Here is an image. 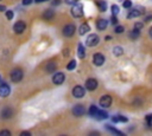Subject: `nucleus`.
<instances>
[{
	"instance_id": "obj_29",
	"label": "nucleus",
	"mask_w": 152,
	"mask_h": 136,
	"mask_svg": "<svg viewBox=\"0 0 152 136\" xmlns=\"http://www.w3.org/2000/svg\"><path fill=\"white\" fill-rule=\"evenodd\" d=\"M110 9H112V13H113V15H116L118 13H119V6L118 5H113L112 7H110Z\"/></svg>"
},
{
	"instance_id": "obj_17",
	"label": "nucleus",
	"mask_w": 152,
	"mask_h": 136,
	"mask_svg": "<svg viewBox=\"0 0 152 136\" xmlns=\"http://www.w3.org/2000/svg\"><path fill=\"white\" fill-rule=\"evenodd\" d=\"M57 69V64L53 61V60H51V61H49L48 64H46V66H45V70H46V72H53L55 70Z\"/></svg>"
},
{
	"instance_id": "obj_13",
	"label": "nucleus",
	"mask_w": 152,
	"mask_h": 136,
	"mask_svg": "<svg viewBox=\"0 0 152 136\" xmlns=\"http://www.w3.org/2000/svg\"><path fill=\"white\" fill-rule=\"evenodd\" d=\"M11 92V88L7 83H1L0 84V97H7Z\"/></svg>"
},
{
	"instance_id": "obj_11",
	"label": "nucleus",
	"mask_w": 152,
	"mask_h": 136,
	"mask_svg": "<svg viewBox=\"0 0 152 136\" xmlns=\"http://www.w3.org/2000/svg\"><path fill=\"white\" fill-rule=\"evenodd\" d=\"M97 88V80L95 78H88L86 80V89L88 91H94Z\"/></svg>"
},
{
	"instance_id": "obj_7",
	"label": "nucleus",
	"mask_w": 152,
	"mask_h": 136,
	"mask_svg": "<svg viewBox=\"0 0 152 136\" xmlns=\"http://www.w3.org/2000/svg\"><path fill=\"white\" fill-rule=\"evenodd\" d=\"M84 93H86V90H84V88L81 86V85H76V86L72 89V96H74L75 98H82V97L84 96Z\"/></svg>"
},
{
	"instance_id": "obj_25",
	"label": "nucleus",
	"mask_w": 152,
	"mask_h": 136,
	"mask_svg": "<svg viewBox=\"0 0 152 136\" xmlns=\"http://www.w3.org/2000/svg\"><path fill=\"white\" fill-rule=\"evenodd\" d=\"M106 128H107V130H109V131H110L112 134H115V135H120V136H122V135H124V134H122L121 131H119V130H116V129L112 128V127H110L109 124H107V125H106Z\"/></svg>"
},
{
	"instance_id": "obj_42",
	"label": "nucleus",
	"mask_w": 152,
	"mask_h": 136,
	"mask_svg": "<svg viewBox=\"0 0 152 136\" xmlns=\"http://www.w3.org/2000/svg\"><path fill=\"white\" fill-rule=\"evenodd\" d=\"M152 19V15H150V17H147L146 19H145V21H148V20H151Z\"/></svg>"
},
{
	"instance_id": "obj_45",
	"label": "nucleus",
	"mask_w": 152,
	"mask_h": 136,
	"mask_svg": "<svg viewBox=\"0 0 152 136\" xmlns=\"http://www.w3.org/2000/svg\"><path fill=\"white\" fill-rule=\"evenodd\" d=\"M0 1H1V0H0Z\"/></svg>"
},
{
	"instance_id": "obj_31",
	"label": "nucleus",
	"mask_w": 152,
	"mask_h": 136,
	"mask_svg": "<svg viewBox=\"0 0 152 136\" xmlns=\"http://www.w3.org/2000/svg\"><path fill=\"white\" fill-rule=\"evenodd\" d=\"M146 123H147V125L148 127H152V114H148L147 116H146Z\"/></svg>"
},
{
	"instance_id": "obj_30",
	"label": "nucleus",
	"mask_w": 152,
	"mask_h": 136,
	"mask_svg": "<svg viewBox=\"0 0 152 136\" xmlns=\"http://www.w3.org/2000/svg\"><path fill=\"white\" fill-rule=\"evenodd\" d=\"M122 6H124V8H131L132 7V1L131 0H124Z\"/></svg>"
},
{
	"instance_id": "obj_6",
	"label": "nucleus",
	"mask_w": 152,
	"mask_h": 136,
	"mask_svg": "<svg viewBox=\"0 0 152 136\" xmlns=\"http://www.w3.org/2000/svg\"><path fill=\"white\" fill-rule=\"evenodd\" d=\"M86 114V108L82 105V104H76L74 105L72 108V115L76 116V117H81Z\"/></svg>"
},
{
	"instance_id": "obj_37",
	"label": "nucleus",
	"mask_w": 152,
	"mask_h": 136,
	"mask_svg": "<svg viewBox=\"0 0 152 136\" xmlns=\"http://www.w3.org/2000/svg\"><path fill=\"white\" fill-rule=\"evenodd\" d=\"M112 24H118V19L115 18V15L112 17Z\"/></svg>"
},
{
	"instance_id": "obj_9",
	"label": "nucleus",
	"mask_w": 152,
	"mask_h": 136,
	"mask_svg": "<svg viewBox=\"0 0 152 136\" xmlns=\"http://www.w3.org/2000/svg\"><path fill=\"white\" fill-rule=\"evenodd\" d=\"M99 103L102 108H109L110 104H112V97L109 95H103V96H101Z\"/></svg>"
},
{
	"instance_id": "obj_5",
	"label": "nucleus",
	"mask_w": 152,
	"mask_h": 136,
	"mask_svg": "<svg viewBox=\"0 0 152 136\" xmlns=\"http://www.w3.org/2000/svg\"><path fill=\"white\" fill-rule=\"evenodd\" d=\"M76 32V26L74 24H66L63 27V35L64 37H72Z\"/></svg>"
},
{
	"instance_id": "obj_16",
	"label": "nucleus",
	"mask_w": 152,
	"mask_h": 136,
	"mask_svg": "<svg viewBox=\"0 0 152 136\" xmlns=\"http://www.w3.org/2000/svg\"><path fill=\"white\" fill-rule=\"evenodd\" d=\"M90 31V26L87 24V22H84V24H82L81 26H80V28H78V33H80V35H84L87 32H89Z\"/></svg>"
},
{
	"instance_id": "obj_19",
	"label": "nucleus",
	"mask_w": 152,
	"mask_h": 136,
	"mask_svg": "<svg viewBox=\"0 0 152 136\" xmlns=\"http://www.w3.org/2000/svg\"><path fill=\"white\" fill-rule=\"evenodd\" d=\"M95 118H97V119H106V118H108V114L104 111V110H97V112H96V115L94 116Z\"/></svg>"
},
{
	"instance_id": "obj_24",
	"label": "nucleus",
	"mask_w": 152,
	"mask_h": 136,
	"mask_svg": "<svg viewBox=\"0 0 152 136\" xmlns=\"http://www.w3.org/2000/svg\"><path fill=\"white\" fill-rule=\"evenodd\" d=\"M113 53H114L115 56H121V54L124 53V48H122L121 46H115V47L113 48Z\"/></svg>"
},
{
	"instance_id": "obj_38",
	"label": "nucleus",
	"mask_w": 152,
	"mask_h": 136,
	"mask_svg": "<svg viewBox=\"0 0 152 136\" xmlns=\"http://www.w3.org/2000/svg\"><path fill=\"white\" fill-rule=\"evenodd\" d=\"M59 4H61V0H52V5L57 6V5H59Z\"/></svg>"
},
{
	"instance_id": "obj_3",
	"label": "nucleus",
	"mask_w": 152,
	"mask_h": 136,
	"mask_svg": "<svg viewBox=\"0 0 152 136\" xmlns=\"http://www.w3.org/2000/svg\"><path fill=\"white\" fill-rule=\"evenodd\" d=\"M23 71L20 70V69H13L12 71H11V75H10V77H11V80L13 82V83H18V82H20L21 79H23Z\"/></svg>"
},
{
	"instance_id": "obj_4",
	"label": "nucleus",
	"mask_w": 152,
	"mask_h": 136,
	"mask_svg": "<svg viewBox=\"0 0 152 136\" xmlns=\"http://www.w3.org/2000/svg\"><path fill=\"white\" fill-rule=\"evenodd\" d=\"M99 41H100V38H99L97 34H89V35L87 37V39H86V44H87V46H89V47L96 46V45L99 44Z\"/></svg>"
},
{
	"instance_id": "obj_28",
	"label": "nucleus",
	"mask_w": 152,
	"mask_h": 136,
	"mask_svg": "<svg viewBox=\"0 0 152 136\" xmlns=\"http://www.w3.org/2000/svg\"><path fill=\"white\" fill-rule=\"evenodd\" d=\"M5 14H6V18L8 19V20H12L13 19V17H14V13H13V11H5Z\"/></svg>"
},
{
	"instance_id": "obj_23",
	"label": "nucleus",
	"mask_w": 152,
	"mask_h": 136,
	"mask_svg": "<svg viewBox=\"0 0 152 136\" xmlns=\"http://www.w3.org/2000/svg\"><path fill=\"white\" fill-rule=\"evenodd\" d=\"M139 34H140V31L133 28V30L129 32V38H131V39H137V38L139 37Z\"/></svg>"
},
{
	"instance_id": "obj_35",
	"label": "nucleus",
	"mask_w": 152,
	"mask_h": 136,
	"mask_svg": "<svg viewBox=\"0 0 152 136\" xmlns=\"http://www.w3.org/2000/svg\"><path fill=\"white\" fill-rule=\"evenodd\" d=\"M21 2H23V5H25V6H27V5H31V4L33 2V0H23Z\"/></svg>"
},
{
	"instance_id": "obj_43",
	"label": "nucleus",
	"mask_w": 152,
	"mask_h": 136,
	"mask_svg": "<svg viewBox=\"0 0 152 136\" xmlns=\"http://www.w3.org/2000/svg\"><path fill=\"white\" fill-rule=\"evenodd\" d=\"M36 2H39V0H36Z\"/></svg>"
},
{
	"instance_id": "obj_40",
	"label": "nucleus",
	"mask_w": 152,
	"mask_h": 136,
	"mask_svg": "<svg viewBox=\"0 0 152 136\" xmlns=\"http://www.w3.org/2000/svg\"><path fill=\"white\" fill-rule=\"evenodd\" d=\"M0 11H1V12H5V11H6V7H5V6H1V5H0Z\"/></svg>"
},
{
	"instance_id": "obj_34",
	"label": "nucleus",
	"mask_w": 152,
	"mask_h": 136,
	"mask_svg": "<svg viewBox=\"0 0 152 136\" xmlns=\"http://www.w3.org/2000/svg\"><path fill=\"white\" fill-rule=\"evenodd\" d=\"M11 136V131H8V130H1L0 131V136Z\"/></svg>"
},
{
	"instance_id": "obj_14",
	"label": "nucleus",
	"mask_w": 152,
	"mask_h": 136,
	"mask_svg": "<svg viewBox=\"0 0 152 136\" xmlns=\"http://www.w3.org/2000/svg\"><path fill=\"white\" fill-rule=\"evenodd\" d=\"M12 115H13V110H12L11 108H8V106H6V108H4V109L1 110V117L5 118V119L11 118Z\"/></svg>"
},
{
	"instance_id": "obj_44",
	"label": "nucleus",
	"mask_w": 152,
	"mask_h": 136,
	"mask_svg": "<svg viewBox=\"0 0 152 136\" xmlns=\"http://www.w3.org/2000/svg\"><path fill=\"white\" fill-rule=\"evenodd\" d=\"M0 82H1V77H0Z\"/></svg>"
},
{
	"instance_id": "obj_27",
	"label": "nucleus",
	"mask_w": 152,
	"mask_h": 136,
	"mask_svg": "<svg viewBox=\"0 0 152 136\" xmlns=\"http://www.w3.org/2000/svg\"><path fill=\"white\" fill-rule=\"evenodd\" d=\"M76 67V60H70L69 61V64L66 65V70H69V71H71V70H74Z\"/></svg>"
},
{
	"instance_id": "obj_26",
	"label": "nucleus",
	"mask_w": 152,
	"mask_h": 136,
	"mask_svg": "<svg viewBox=\"0 0 152 136\" xmlns=\"http://www.w3.org/2000/svg\"><path fill=\"white\" fill-rule=\"evenodd\" d=\"M97 110H99V108H97L96 105H91V106L89 108V115L94 117V116L96 115V112H97Z\"/></svg>"
},
{
	"instance_id": "obj_10",
	"label": "nucleus",
	"mask_w": 152,
	"mask_h": 136,
	"mask_svg": "<svg viewBox=\"0 0 152 136\" xmlns=\"http://www.w3.org/2000/svg\"><path fill=\"white\" fill-rule=\"evenodd\" d=\"M64 79H65V76H64L63 72H57V73H55L53 77H52V82H53V84H56V85L63 84V83H64Z\"/></svg>"
},
{
	"instance_id": "obj_22",
	"label": "nucleus",
	"mask_w": 152,
	"mask_h": 136,
	"mask_svg": "<svg viewBox=\"0 0 152 136\" xmlns=\"http://www.w3.org/2000/svg\"><path fill=\"white\" fill-rule=\"evenodd\" d=\"M112 121L114 122V123H118V122H127L128 121V118L127 117H125V116H120V115H118V116H113L112 117Z\"/></svg>"
},
{
	"instance_id": "obj_36",
	"label": "nucleus",
	"mask_w": 152,
	"mask_h": 136,
	"mask_svg": "<svg viewBox=\"0 0 152 136\" xmlns=\"http://www.w3.org/2000/svg\"><path fill=\"white\" fill-rule=\"evenodd\" d=\"M78 0H65V4L66 5H74V4H76Z\"/></svg>"
},
{
	"instance_id": "obj_18",
	"label": "nucleus",
	"mask_w": 152,
	"mask_h": 136,
	"mask_svg": "<svg viewBox=\"0 0 152 136\" xmlns=\"http://www.w3.org/2000/svg\"><path fill=\"white\" fill-rule=\"evenodd\" d=\"M77 56H78V58H81V59H83L84 57H86V50H84V46L80 43L78 44V46H77Z\"/></svg>"
},
{
	"instance_id": "obj_39",
	"label": "nucleus",
	"mask_w": 152,
	"mask_h": 136,
	"mask_svg": "<svg viewBox=\"0 0 152 136\" xmlns=\"http://www.w3.org/2000/svg\"><path fill=\"white\" fill-rule=\"evenodd\" d=\"M20 135H21V136H24V135H27V136H30V135H31V132H30V131H23Z\"/></svg>"
},
{
	"instance_id": "obj_2",
	"label": "nucleus",
	"mask_w": 152,
	"mask_h": 136,
	"mask_svg": "<svg viewBox=\"0 0 152 136\" xmlns=\"http://www.w3.org/2000/svg\"><path fill=\"white\" fill-rule=\"evenodd\" d=\"M144 7H141V6H135V7H133L129 12H128V14H127V18L128 19H132V18H137V17H140L141 14H144Z\"/></svg>"
},
{
	"instance_id": "obj_8",
	"label": "nucleus",
	"mask_w": 152,
	"mask_h": 136,
	"mask_svg": "<svg viewBox=\"0 0 152 136\" xmlns=\"http://www.w3.org/2000/svg\"><path fill=\"white\" fill-rule=\"evenodd\" d=\"M25 28H26V24H25L23 20H19V21H17V22L14 24V26H13V31H14L17 34H20V33H23V32L25 31Z\"/></svg>"
},
{
	"instance_id": "obj_32",
	"label": "nucleus",
	"mask_w": 152,
	"mask_h": 136,
	"mask_svg": "<svg viewBox=\"0 0 152 136\" xmlns=\"http://www.w3.org/2000/svg\"><path fill=\"white\" fill-rule=\"evenodd\" d=\"M124 31H125V27H124V26H121V25H118V26L115 27V33H118V34L122 33Z\"/></svg>"
},
{
	"instance_id": "obj_1",
	"label": "nucleus",
	"mask_w": 152,
	"mask_h": 136,
	"mask_svg": "<svg viewBox=\"0 0 152 136\" xmlns=\"http://www.w3.org/2000/svg\"><path fill=\"white\" fill-rule=\"evenodd\" d=\"M71 14L75 18H81L83 15V4H81V2L74 4L71 7Z\"/></svg>"
},
{
	"instance_id": "obj_12",
	"label": "nucleus",
	"mask_w": 152,
	"mask_h": 136,
	"mask_svg": "<svg viewBox=\"0 0 152 136\" xmlns=\"http://www.w3.org/2000/svg\"><path fill=\"white\" fill-rule=\"evenodd\" d=\"M104 60H106V58H104V56H103L102 53H95V54L93 56V63H94L96 66H101V65L104 63Z\"/></svg>"
},
{
	"instance_id": "obj_20",
	"label": "nucleus",
	"mask_w": 152,
	"mask_h": 136,
	"mask_svg": "<svg viewBox=\"0 0 152 136\" xmlns=\"http://www.w3.org/2000/svg\"><path fill=\"white\" fill-rule=\"evenodd\" d=\"M53 15H55V12H53L52 9H45L44 13H43V18H44L45 20H50V19H52Z\"/></svg>"
},
{
	"instance_id": "obj_15",
	"label": "nucleus",
	"mask_w": 152,
	"mask_h": 136,
	"mask_svg": "<svg viewBox=\"0 0 152 136\" xmlns=\"http://www.w3.org/2000/svg\"><path fill=\"white\" fill-rule=\"evenodd\" d=\"M107 26H108V21H107L106 19H99V20L96 21V27H97V30H100V31H104V30L107 28Z\"/></svg>"
},
{
	"instance_id": "obj_21",
	"label": "nucleus",
	"mask_w": 152,
	"mask_h": 136,
	"mask_svg": "<svg viewBox=\"0 0 152 136\" xmlns=\"http://www.w3.org/2000/svg\"><path fill=\"white\" fill-rule=\"evenodd\" d=\"M95 4H96L97 8H99V9L101 11V12H106V9H107V2H106V1L99 0V1H96Z\"/></svg>"
},
{
	"instance_id": "obj_33",
	"label": "nucleus",
	"mask_w": 152,
	"mask_h": 136,
	"mask_svg": "<svg viewBox=\"0 0 152 136\" xmlns=\"http://www.w3.org/2000/svg\"><path fill=\"white\" fill-rule=\"evenodd\" d=\"M142 27H144V24L140 22V21H138V22L134 24V28H135V30H139V31H140V30H142Z\"/></svg>"
},
{
	"instance_id": "obj_41",
	"label": "nucleus",
	"mask_w": 152,
	"mask_h": 136,
	"mask_svg": "<svg viewBox=\"0 0 152 136\" xmlns=\"http://www.w3.org/2000/svg\"><path fill=\"white\" fill-rule=\"evenodd\" d=\"M148 34H150V37L152 38V27H150V30H148Z\"/></svg>"
}]
</instances>
